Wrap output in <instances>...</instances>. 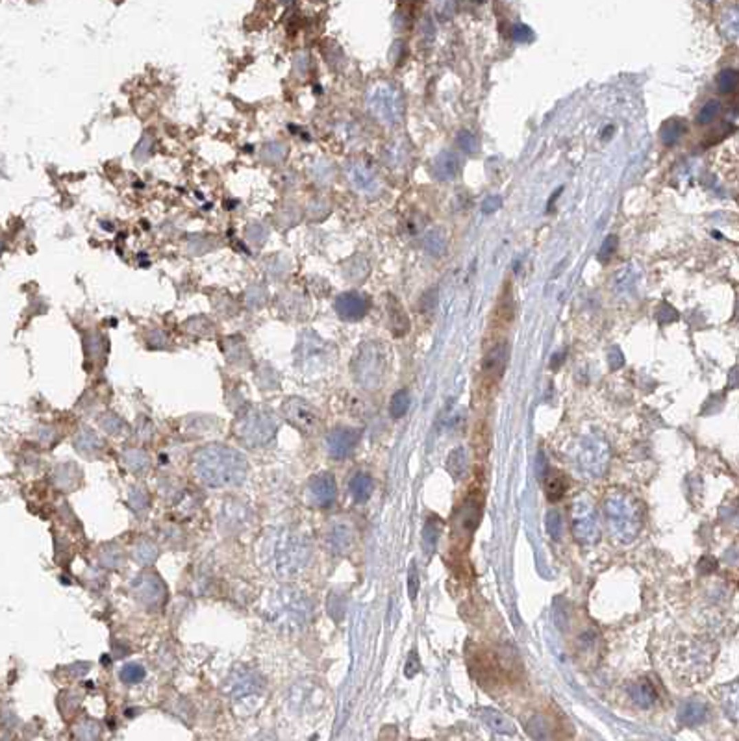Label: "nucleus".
<instances>
[{
	"label": "nucleus",
	"mask_w": 739,
	"mask_h": 741,
	"mask_svg": "<svg viewBox=\"0 0 739 741\" xmlns=\"http://www.w3.org/2000/svg\"><path fill=\"white\" fill-rule=\"evenodd\" d=\"M193 467L200 480L212 487L239 486L249 474V462L245 456L239 450L219 443L197 450Z\"/></svg>",
	"instance_id": "f257e3e1"
},
{
	"label": "nucleus",
	"mask_w": 739,
	"mask_h": 741,
	"mask_svg": "<svg viewBox=\"0 0 739 741\" xmlns=\"http://www.w3.org/2000/svg\"><path fill=\"white\" fill-rule=\"evenodd\" d=\"M260 558L273 575L289 577L308 564L309 545L304 535L293 530H269L261 540Z\"/></svg>",
	"instance_id": "f03ea898"
},
{
	"label": "nucleus",
	"mask_w": 739,
	"mask_h": 741,
	"mask_svg": "<svg viewBox=\"0 0 739 741\" xmlns=\"http://www.w3.org/2000/svg\"><path fill=\"white\" fill-rule=\"evenodd\" d=\"M269 621L284 630H298L313 615V606L304 593L293 588H282L271 593L265 606Z\"/></svg>",
	"instance_id": "7ed1b4c3"
},
{
	"label": "nucleus",
	"mask_w": 739,
	"mask_h": 741,
	"mask_svg": "<svg viewBox=\"0 0 739 741\" xmlns=\"http://www.w3.org/2000/svg\"><path fill=\"white\" fill-rule=\"evenodd\" d=\"M604 516H606L610 532L617 541L628 543L641 530V506H639L636 498L626 495V493H615L610 498H606Z\"/></svg>",
	"instance_id": "20e7f679"
},
{
	"label": "nucleus",
	"mask_w": 739,
	"mask_h": 741,
	"mask_svg": "<svg viewBox=\"0 0 739 741\" xmlns=\"http://www.w3.org/2000/svg\"><path fill=\"white\" fill-rule=\"evenodd\" d=\"M234 432L243 445L258 449L273 441L278 432V421L271 410L250 406L237 415Z\"/></svg>",
	"instance_id": "39448f33"
},
{
	"label": "nucleus",
	"mask_w": 739,
	"mask_h": 741,
	"mask_svg": "<svg viewBox=\"0 0 739 741\" xmlns=\"http://www.w3.org/2000/svg\"><path fill=\"white\" fill-rule=\"evenodd\" d=\"M384 373V358L378 353V346L375 343H367L362 346V351L356 356L354 362V375L357 382L364 388H376V384L380 382Z\"/></svg>",
	"instance_id": "423d86ee"
},
{
	"label": "nucleus",
	"mask_w": 739,
	"mask_h": 741,
	"mask_svg": "<svg viewBox=\"0 0 739 741\" xmlns=\"http://www.w3.org/2000/svg\"><path fill=\"white\" fill-rule=\"evenodd\" d=\"M282 412H284V417L289 421L291 425L298 428L302 432H313L319 425V415H317L316 408L311 406L309 402H306L304 399H298V397H291L284 402L282 406Z\"/></svg>",
	"instance_id": "0eeeda50"
},
{
	"label": "nucleus",
	"mask_w": 739,
	"mask_h": 741,
	"mask_svg": "<svg viewBox=\"0 0 739 741\" xmlns=\"http://www.w3.org/2000/svg\"><path fill=\"white\" fill-rule=\"evenodd\" d=\"M308 498L317 508H330L338 498V486L332 474L322 473L313 476L308 484Z\"/></svg>",
	"instance_id": "6e6552de"
},
{
	"label": "nucleus",
	"mask_w": 739,
	"mask_h": 741,
	"mask_svg": "<svg viewBox=\"0 0 739 741\" xmlns=\"http://www.w3.org/2000/svg\"><path fill=\"white\" fill-rule=\"evenodd\" d=\"M573 529H575L576 540L582 541V543H595L599 540V522H597V517H595V511L591 510V506L584 505V502H576Z\"/></svg>",
	"instance_id": "1a4fd4ad"
},
{
	"label": "nucleus",
	"mask_w": 739,
	"mask_h": 741,
	"mask_svg": "<svg viewBox=\"0 0 739 741\" xmlns=\"http://www.w3.org/2000/svg\"><path fill=\"white\" fill-rule=\"evenodd\" d=\"M357 441H360V432L354 428H335L327 438L328 454L338 460L346 458L354 452Z\"/></svg>",
	"instance_id": "9d476101"
},
{
	"label": "nucleus",
	"mask_w": 739,
	"mask_h": 741,
	"mask_svg": "<svg viewBox=\"0 0 739 741\" xmlns=\"http://www.w3.org/2000/svg\"><path fill=\"white\" fill-rule=\"evenodd\" d=\"M369 298L360 293H343L333 302L338 316L345 321H357V319L365 317V313L369 311Z\"/></svg>",
	"instance_id": "9b49d317"
},
{
	"label": "nucleus",
	"mask_w": 739,
	"mask_h": 741,
	"mask_svg": "<svg viewBox=\"0 0 739 741\" xmlns=\"http://www.w3.org/2000/svg\"><path fill=\"white\" fill-rule=\"evenodd\" d=\"M261 686L260 674L247 667H237L228 674L226 687L232 695H249V693L258 692Z\"/></svg>",
	"instance_id": "f8f14e48"
},
{
	"label": "nucleus",
	"mask_w": 739,
	"mask_h": 741,
	"mask_svg": "<svg viewBox=\"0 0 739 741\" xmlns=\"http://www.w3.org/2000/svg\"><path fill=\"white\" fill-rule=\"evenodd\" d=\"M506 360H508V345L506 343H497L495 346H491L489 353L485 354L484 362H482V370H484L485 377L497 382L498 378L504 375Z\"/></svg>",
	"instance_id": "ddd939ff"
},
{
	"label": "nucleus",
	"mask_w": 739,
	"mask_h": 741,
	"mask_svg": "<svg viewBox=\"0 0 739 741\" xmlns=\"http://www.w3.org/2000/svg\"><path fill=\"white\" fill-rule=\"evenodd\" d=\"M515 319V302L511 298V289L506 287V293L500 295L495 313L491 317V329L493 330H508Z\"/></svg>",
	"instance_id": "4468645a"
},
{
	"label": "nucleus",
	"mask_w": 739,
	"mask_h": 741,
	"mask_svg": "<svg viewBox=\"0 0 739 741\" xmlns=\"http://www.w3.org/2000/svg\"><path fill=\"white\" fill-rule=\"evenodd\" d=\"M352 541H354V532L346 522H333L328 530V547L333 554L346 553L352 547Z\"/></svg>",
	"instance_id": "2eb2a0df"
},
{
	"label": "nucleus",
	"mask_w": 739,
	"mask_h": 741,
	"mask_svg": "<svg viewBox=\"0 0 739 741\" xmlns=\"http://www.w3.org/2000/svg\"><path fill=\"white\" fill-rule=\"evenodd\" d=\"M460 173V159L454 152H441L434 162V175L439 180H454Z\"/></svg>",
	"instance_id": "dca6fc26"
},
{
	"label": "nucleus",
	"mask_w": 739,
	"mask_h": 741,
	"mask_svg": "<svg viewBox=\"0 0 739 741\" xmlns=\"http://www.w3.org/2000/svg\"><path fill=\"white\" fill-rule=\"evenodd\" d=\"M708 716V706L701 703V700H687L684 705L680 706L679 710V721L684 727H695V725H701Z\"/></svg>",
	"instance_id": "f3484780"
},
{
	"label": "nucleus",
	"mask_w": 739,
	"mask_h": 741,
	"mask_svg": "<svg viewBox=\"0 0 739 741\" xmlns=\"http://www.w3.org/2000/svg\"><path fill=\"white\" fill-rule=\"evenodd\" d=\"M480 717L489 729H493L498 734H514L515 727L514 723L509 721L508 717L503 716L500 711L493 710V708H482L480 710Z\"/></svg>",
	"instance_id": "a211bd4d"
},
{
	"label": "nucleus",
	"mask_w": 739,
	"mask_h": 741,
	"mask_svg": "<svg viewBox=\"0 0 739 741\" xmlns=\"http://www.w3.org/2000/svg\"><path fill=\"white\" fill-rule=\"evenodd\" d=\"M480 513H482V505H480V500H476L474 497L467 498L465 505L460 508L461 529L467 530V532H473L480 521Z\"/></svg>",
	"instance_id": "6ab92c4d"
},
{
	"label": "nucleus",
	"mask_w": 739,
	"mask_h": 741,
	"mask_svg": "<svg viewBox=\"0 0 739 741\" xmlns=\"http://www.w3.org/2000/svg\"><path fill=\"white\" fill-rule=\"evenodd\" d=\"M349 491L356 502H365L373 493V478L367 473H356L349 482Z\"/></svg>",
	"instance_id": "aec40b11"
},
{
	"label": "nucleus",
	"mask_w": 739,
	"mask_h": 741,
	"mask_svg": "<svg viewBox=\"0 0 739 741\" xmlns=\"http://www.w3.org/2000/svg\"><path fill=\"white\" fill-rule=\"evenodd\" d=\"M565 489H567V480H565L564 473H560L556 469L552 471H547L545 473V493L547 498L556 502L560 498L564 497Z\"/></svg>",
	"instance_id": "412c9836"
},
{
	"label": "nucleus",
	"mask_w": 739,
	"mask_h": 741,
	"mask_svg": "<svg viewBox=\"0 0 739 741\" xmlns=\"http://www.w3.org/2000/svg\"><path fill=\"white\" fill-rule=\"evenodd\" d=\"M445 467H447V471H449L450 476H452L454 480H461L467 474V467H469L465 449H463V447H456L449 454V458H447Z\"/></svg>",
	"instance_id": "4be33fe9"
},
{
	"label": "nucleus",
	"mask_w": 739,
	"mask_h": 741,
	"mask_svg": "<svg viewBox=\"0 0 739 741\" xmlns=\"http://www.w3.org/2000/svg\"><path fill=\"white\" fill-rule=\"evenodd\" d=\"M630 697L637 706L650 708L656 703V689L648 681H641L630 686Z\"/></svg>",
	"instance_id": "5701e85b"
},
{
	"label": "nucleus",
	"mask_w": 739,
	"mask_h": 741,
	"mask_svg": "<svg viewBox=\"0 0 739 741\" xmlns=\"http://www.w3.org/2000/svg\"><path fill=\"white\" fill-rule=\"evenodd\" d=\"M527 730L533 741H551L552 738L551 721L541 714H536V716L530 717V721L527 723Z\"/></svg>",
	"instance_id": "b1692460"
},
{
	"label": "nucleus",
	"mask_w": 739,
	"mask_h": 741,
	"mask_svg": "<svg viewBox=\"0 0 739 741\" xmlns=\"http://www.w3.org/2000/svg\"><path fill=\"white\" fill-rule=\"evenodd\" d=\"M684 122L680 121V119H669L667 122H663V126H661V141H663V145H676L680 137L684 135Z\"/></svg>",
	"instance_id": "393cba45"
},
{
	"label": "nucleus",
	"mask_w": 739,
	"mask_h": 741,
	"mask_svg": "<svg viewBox=\"0 0 739 741\" xmlns=\"http://www.w3.org/2000/svg\"><path fill=\"white\" fill-rule=\"evenodd\" d=\"M389 313H391V319H393V327L397 330H395V334L397 335H402V334H406L408 332V327H410V321H408V317L406 313H404V308H402V304L397 300V298H389Z\"/></svg>",
	"instance_id": "a878e982"
},
{
	"label": "nucleus",
	"mask_w": 739,
	"mask_h": 741,
	"mask_svg": "<svg viewBox=\"0 0 739 741\" xmlns=\"http://www.w3.org/2000/svg\"><path fill=\"white\" fill-rule=\"evenodd\" d=\"M410 404H412V399H410V393H408L406 389H400V391H397L393 395V399H391V404H389V413H391V417L393 419H400V417H404L408 413V410H410Z\"/></svg>",
	"instance_id": "bb28decb"
},
{
	"label": "nucleus",
	"mask_w": 739,
	"mask_h": 741,
	"mask_svg": "<svg viewBox=\"0 0 739 741\" xmlns=\"http://www.w3.org/2000/svg\"><path fill=\"white\" fill-rule=\"evenodd\" d=\"M285 152L287 151H285V146L282 145L280 141H269V143L261 146L260 158L263 159V162H267L269 165L280 164V162L285 158Z\"/></svg>",
	"instance_id": "cd10ccee"
},
{
	"label": "nucleus",
	"mask_w": 739,
	"mask_h": 741,
	"mask_svg": "<svg viewBox=\"0 0 739 741\" xmlns=\"http://www.w3.org/2000/svg\"><path fill=\"white\" fill-rule=\"evenodd\" d=\"M545 527H547V532H549V535H551L552 540L554 541L562 540V534H564V521H562L560 511L551 510L549 513H547Z\"/></svg>",
	"instance_id": "c85d7f7f"
},
{
	"label": "nucleus",
	"mask_w": 739,
	"mask_h": 741,
	"mask_svg": "<svg viewBox=\"0 0 739 741\" xmlns=\"http://www.w3.org/2000/svg\"><path fill=\"white\" fill-rule=\"evenodd\" d=\"M439 534H441V524H439V521L426 522V527H424V530H423V545L428 553H432V551L436 549V543H437V540H439Z\"/></svg>",
	"instance_id": "c756f323"
},
{
	"label": "nucleus",
	"mask_w": 739,
	"mask_h": 741,
	"mask_svg": "<svg viewBox=\"0 0 739 741\" xmlns=\"http://www.w3.org/2000/svg\"><path fill=\"white\" fill-rule=\"evenodd\" d=\"M739 74L736 69H725L717 76V89L723 93H732L738 87Z\"/></svg>",
	"instance_id": "7c9ffc66"
},
{
	"label": "nucleus",
	"mask_w": 739,
	"mask_h": 741,
	"mask_svg": "<svg viewBox=\"0 0 739 741\" xmlns=\"http://www.w3.org/2000/svg\"><path fill=\"white\" fill-rule=\"evenodd\" d=\"M719 113H721V102L719 100H708L703 106V110L698 111L697 122L698 124H709L719 117Z\"/></svg>",
	"instance_id": "2f4dec72"
},
{
	"label": "nucleus",
	"mask_w": 739,
	"mask_h": 741,
	"mask_svg": "<svg viewBox=\"0 0 739 741\" xmlns=\"http://www.w3.org/2000/svg\"><path fill=\"white\" fill-rule=\"evenodd\" d=\"M121 678L124 684H137L145 678V667L140 663H126L121 671Z\"/></svg>",
	"instance_id": "473e14b6"
},
{
	"label": "nucleus",
	"mask_w": 739,
	"mask_h": 741,
	"mask_svg": "<svg viewBox=\"0 0 739 741\" xmlns=\"http://www.w3.org/2000/svg\"><path fill=\"white\" fill-rule=\"evenodd\" d=\"M267 236H269V228L265 225H260V223H252V225L245 228V237L249 239L250 243L263 245Z\"/></svg>",
	"instance_id": "72a5a7b5"
},
{
	"label": "nucleus",
	"mask_w": 739,
	"mask_h": 741,
	"mask_svg": "<svg viewBox=\"0 0 739 741\" xmlns=\"http://www.w3.org/2000/svg\"><path fill=\"white\" fill-rule=\"evenodd\" d=\"M617 245H619L617 236H608V239L602 243V247H600V250H599L600 263H608V261L612 260V256L615 254V250H617Z\"/></svg>",
	"instance_id": "f704fd0d"
},
{
	"label": "nucleus",
	"mask_w": 739,
	"mask_h": 741,
	"mask_svg": "<svg viewBox=\"0 0 739 741\" xmlns=\"http://www.w3.org/2000/svg\"><path fill=\"white\" fill-rule=\"evenodd\" d=\"M265 287L250 286L249 291H247V304H249L250 308H260V306H263V302H265Z\"/></svg>",
	"instance_id": "c9c22d12"
},
{
	"label": "nucleus",
	"mask_w": 739,
	"mask_h": 741,
	"mask_svg": "<svg viewBox=\"0 0 739 741\" xmlns=\"http://www.w3.org/2000/svg\"><path fill=\"white\" fill-rule=\"evenodd\" d=\"M408 593H410V599H415L419 593V573L415 564H412L410 573H408Z\"/></svg>",
	"instance_id": "e433bc0d"
},
{
	"label": "nucleus",
	"mask_w": 739,
	"mask_h": 741,
	"mask_svg": "<svg viewBox=\"0 0 739 741\" xmlns=\"http://www.w3.org/2000/svg\"><path fill=\"white\" fill-rule=\"evenodd\" d=\"M458 145H460L461 151H465V152L476 151V141H474V135L471 134V132H467V130H463V132L458 134Z\"/></svg>",
	"instance_id": "4c0bfd02"
},
{
	"label": "nucleus",
	"mask_w": 739,
	"mask_h": 741,
	"mask_svg": "<svg viewBox=\"0 0 739 741\" xmlns=\"http://www.w3.org/2000/svg\"><path fill=\"white\" fill-rule=\"evenodd\" d=\"M97 445H100V439L93 434V432L89 430H84L82 434L78 436V447H84L85 450H91L93 447H97ZM82 449V450H84Z\"/></svg>",
	"instance_id": "58836bf2"
},
{
	"label": "nucleus",
	"mask_w": 739,
	"mask_h": 741,
	"mask_svg": "<svg viewBox=\"0 0 739 741\" xmlns=\"http://www.w3.org/2000/svg\"><path fill=\"white\" fill-rule=\"evenodd\" d=\"M419 671H421V662H419L417 652H412V654L408 656L406 667H404V674H406L408 678H413L415 674H419Z\"/></svg>",
	"instance_id": "ea45409f"
},
{
	"label": "nucleus",
	"mask_w": 739,
	"mask_h": 741,
	"mask_svg": "<svg viewBox=\"0 0 739 741\" xmlns=\"http://www.w3.org/2000/svg\"><path fill=\"white\" fill-rule=\"evenodd\" d=\"M511 36H514L515 41H519V43H527L530 41L533 37L532 30L528 28V26L525 25H515L514 26V30H511Z\"/></svg>",
	"instance_id": "a19ab883"
},
{
	"label": "nucleus",
	"mask_w": 739,
	"mask_h": 741,
	"mask_svg": "<svg viewBox=\"0 0 739 741\" xmlns=\"http://www.w3.org/2000/svg\"><path fill=\"white\" fill-rule=\"evenodd\" d=\"M608 360H610V365H612V369H619V367H621V365L624 364L623 354L619 353V349H612V353H610Z\"/></svg>",
	"instance_id": "79ce46f5"
},
{
	"label": "nucleus",
	"mask_w": 739,
	"mask_h": 741,
	"mask_svg": "<svg viewBox=\"0 0 739 741\" xmlns=\"http://www.w3.org/2000/svg\"><path fill=\"white\" fill-rule=\"evenodd\" d=\"M500 204H503V201L498 199V197H491V199H487V201L484 202V212L485 213H491V212H495V210H498L500 208Z\"/></svg>",
	"instance_id": "37998d69"
}]
</instances>
